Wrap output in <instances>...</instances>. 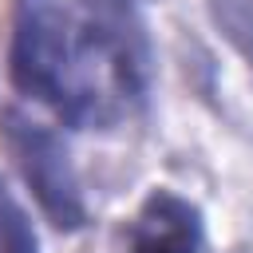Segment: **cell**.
I'll list each match as a JSON object with an SVG mask.
<instances>
[{
    "instance_id": "6da1fadb",
    "label": "cell",
    "mask_w": 253,
    "mask_h": 253,
    "mask_svg": "<svg viewBox=\"0 0 253 253\" xmlns=\"http://www.w3.org/2000/svg\"><path fill=\"white\" fill-rule=\"evenodd\" d=\"M12 83L79 130L134 119L150 91V43L126 0H16Z\"/></svg>"
},
{
    "instance_id": "7a4b0ae2",
    "label": "cell",
    "mask_w": 253,
    "mask_h": 253,
    "mask_svg": "<svg viewBox=\"0 0 253 253\" xmlns=\"http://www.w3.org/2000/svg\"><path fill=\"white\" fill-rule=\"evenodd\" d=\"M0 138H4V150L12 154L16 170L32 186L40 210L51 217V225L79 229L87 221V206H83V190H79L63 138L51 126H43L20 111H8L0 119Z\"/></svg>"
},
{
    "instance_id": "3957f363",
    "label": "cell",
    "mask_w": 253,
    "mask_h": 253,
    "mask_svg": "<svg viewBox=\"0 0 253 253\" xmlns=\"http://www.w3.org/2000/svg\"><path fill=\"white\" fill-rule=\"evenodd\" d=\"M206 229L194 202L158 186L142 198L123 233V253H202Z\"/></svg>"
},
{
    "instance_id": "277c9868",
    "label": "cell",
    "mask_w": 253,
    "mask_h": 253,
    "mask_svg": "<svg viewBox=\"0 0 253 253\" xmlns=\"http://www.w3.org/2000/svg\"><path fill=\"white\" fill-rule=\"evenodd\" d=\"M217 36L253 67V0H206Z\"/></svg>"
},
{
    "instance_id": "5b68a950",
    "label": "cell",
    "mask_w": 253,
    "mask_h": 253,
    "mask_svg": "<svg viewBox=\"0 0 253 253\" xmlns=\"http://www.w3.org/2000/svg\"><path fill=\"white\" fill-rule=\"evenodd\" d=\"M36 229L24 213V206L16 202V194L4 186L0 178V253H36Z\"/></svg>"
},
{
    "instance_id": "8992f818",
    "label": "cell",
    "mask_w": 253,
    "mask_h": 253,
    "mask_svg": "<svg viewBox=\"0 0 253 253\" xmlns=\"http://www.w3.org/2000/svg\"><path fill=\"white\" fill-rule=\"evenodd\" d=\"M126 4H134V8H138V4H142V0H126Z\"/></svg>"
}]
</instances>
